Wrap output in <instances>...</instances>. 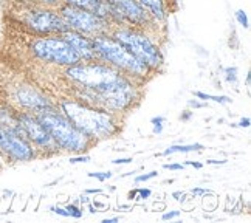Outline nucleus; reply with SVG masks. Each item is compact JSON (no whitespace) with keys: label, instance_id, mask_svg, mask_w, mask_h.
<instances>
[{"label":"nucleus","instance_id":"7","mask_svg":"<svg viewBox=\"0 0 251 223\" xmlns=\"http://www.w3.org/2000/svg\"><path fill=\"white\" fill-rule=\"evenodd\" d=\"M16 19L25 30L33 33L34 36H50L62 34L70 30L67 22L57 13V9L45 6L22 5L16 9Z\"/></svg>","mask_w":251,"mask_h":223},{"label":"nucleus","instance_id":"23","mask_svg":"<svg viewBox=\"0 0 251 223\" xmlns=\"http://www.w3.org/2000/svg\"><path fill=\"white\" fill-rule=\"evenodd\" d=\"M89 161H90V155H87V153H76L69 158L70 164H79V163H89Z\"/></svg>","mask_w":251,"mask_h":223},{"label":"nucleus","instance_id":"14","mask_svg":"<svg viewBox=\"0 0 251 223\" xmlns=\"http://www.w3.org/2000/svg\"><path fill=\"white\" fill-rule=\"evenodd\" d=\"M205 149L203 144L200 143H192V144H172V146L166 148L160 155L161 157H169V155H176V153H191V152H201Z\"/></svg>","mask_w":251,"mask_h":223},{"label":"nucleus","instance_id":"27","mask_svg":"<svg viewBox=\"0 0 251 223\" xmlns=\"http://www.w3.org/2000/svg\"><path fill=\"white\" fill-rule=\"evenodd\" d=\"M138 189V198L137 200H148L152 196V191L148 188H137Z\"/></svg>","mask_w":251,"mask_h":223},{"label":"nucleus","instance_id":"36","mask_svg":"<svg viewBox=\"0 0 251 223\" xmlns=\"http://www.w3.org/2000/svg\"><path fill=\"white\" fill-rule=\"evenodd\" d=\"M85 194H89V196H96V194H102V189L100 188H89V189H85Z\"/></svg>","mask_w":251,"mask_h":223},{"label":"nucleus","instance_id":"16","mask_svg":"<svg viewBox=\"0 0 251 223\" xmlns=\"http://www.w3.org/2000/svg\"><path fill=\"white\" fill-rule=\"evenodd\" d=\"M22 5H33V6H45L57 9L62 5V0H19Z\"/></svg>","mask_w":251,"mask_h":223},{"label":"nucleus","instance_id":"26","mask_svg":"<svg viewBox=\"0 0 251 223\" xmlns=\"http://www.w3.org/2000/svg\"><path fill=\"white\" fill-rule=\"evenodd\" d=\"M163 169H166V171H183V169H185V164H181V163H166V164H163Z\"/></svg>","mask_w":251,"mask_h":223},{"label":"nucleus","instance_id":"12","mask_svg":"<svg viewBox=\"0 0 251 223\" xmlns=\"http://www.w3.org/2000/svg\"><path fill=\"white\" fill-rule=\"evenodd\" d=\"M61 36L70 44V47L76 51V54L81 57V61L89 62V61L98 59V56H96V51H95V45H93V37L82 34L79 31H75V30H67Z\"/></svg>","mask_w":251,"mask_h":223},{"label":"nucleus","instance_id":"22","mask_svg":"<svg viewBox=\"0 0 251 223\" xmlns=\"http://www.w3.org/2000/svg\"><path fill=\"white\" fill-rule=\"evenodd\" d=\"M236 21L240 26H244V28H248L250 26V21H248V16L247 13L244 11V9H237L236 11Z\"/></svg>","mask_w":251,"mask_h":223},{"label":"nucleus","instance_id":"37","mask_svg":"<svg viewBox=\"0 0 251 223\" xmlns=\"http://www.w3.org/2000/svg\"><path fill=\"white\" fill-rule=\"evenodd\" d=\"M127 198L132 201V200H137L138 198V189L135 188V189H132L130 192H129V196H127Z\"/></svg>","mask_w":251,"mask_h":223},{"label":"nucleus","instance_id":"2","mask_svg":"<svg viewBox=\"0 0 251 223\" xmlns=\"http://www.w3.org/2000/svg\"><path fill=\"white\" fill-rule=\"evenodd\" d=\"M57 109L95 143L113 138L121 132V115L102 109L100 105L79 101L73 96H65L57 101Z\"/></svg>","mask_w":251,"mask_h":223},{"label":"nucleus","instance_id":"11","mask_svg":"<svg viewBox=\"0 0 251 223\" xmlns=\"http://www.w3.org/2000/svg\"><path fill=\"white\" fill-rule=\"evenodd\" d=\"M11 99L19 107V110L31 112V113H39L48 109L57 107V102L51 101L50 96H47L37 87L26 82H22L14 87V90L11 93Z\"/></svg>","mask_w":251,"mask_h":223},{"label":"nucleus","instance_id":"40","mask_svg":"<svg viewBox=\"0 0 251 223\" xmlns=\"http://www.w3.org/2000/svg\"><path fill=\"white\" fill-rule=\"evenodd\" d=\"M3 168H5V158L2 157V155H0V172L3 171Z\"/></svg>","mask_w":251,"mask_h":223},{"label":"nucleus","instance_id":"31","mask_svg":"<svg viewBox=\"0 0 251 223\" xmlns=\"http://www.w3.org/2000/svg\"><path fill=\"white\" fill-rule=\"evenodd\" d=\"M192 116H194V112H192V110H185V112H181V115L178 116V118L183 123H188V121L192 120Z\"/></svg>","mask_w":251,"mask_h":223},{"label":"nucleus","instance_id":"39","mask_svg":"<svg viewBox=\"0 0 251 223\" xmlns=\"http://www.w3.org/2000/svg\"><path fill=\"white\" fill-rule=\"evenodd\" d=\"M89 212H90V214H96V212H98V209H96V208L92 205V203H89Z\"/></svg>","mask_w":251,"mask_h":223},{"label":"nucleus","instance_id":"10","mask_svg":"<svg viewBox=\"0 0 251 223\" xmlns=\"http://www.w3.org/2000/svg\"><path fill=\"white\" fill-rule=\"evenodd\" d=\"M17 123L21 125L24 135L28 138L33 146L36 148L37 153L45 155V157H51V155L59 153V148L56 146L51 135L42 125V123L37 120V116L31 112L17 110L16 113Z\"/></svg>","mask_w":251,"mask_h":223},{"label":"nucleus","instance_id":"15","mask_svg":"<svg viewBox=\"0 0 251 223\" xmlns=\"http://www.w3.org/2000/svg\"><path fill=\"white\" fill-rule=\"evenodd\" d=\"M194 96L199 98L200 101H212V102H217V104H231L233 99L229 98L226 95H209V93H205V92H194Z\"/></svg>","mask_w":251,"mask_h":223},{"label":"nucleus","instance_id":"35","mask_svg":"<svg viewBox=\"0 0 251 223\" xmlns=\"http://www.w3.org/2000/svg\"><path fill=\"white\" fill-rule=\"evenodd\" d=\"M185 166H192V168H196V169H201V168H203V164L199 163V161H186Z\"/></svg>","mask_w":251,"mask_h":223},{"label":"nucleus","instance_id":"28","mask_svg":"<svg viewBox=\"0 0 251 223\" xmlns=\"http://www.w3.org/2000/svg\"><path fill=\"white\" fill-rule=\"evenodd\" d=\"M112 163L115 164V166H124V164H130V163H133V158H132V157H121V158H115V160H112Z\"/></svg>","mask_w":251,"mask_h":223},{"label":"nucleus","instance_id":"34","mask_svg":"<svg viewBox=\"0 0 251 223\" xmlns=\"http://www.w3.org/2000/svg\"><path fill=\"white\" fill-rule=\"evenodd\" d=\"M228 160H206V164H214V166H224Z\"/></svg>","mask_w":251,"mask_h":223},{"label":"nucleus","instance_id":"8","mask_svg":"<svg viewBox=\"0 0 251 223\" xmlns=\"http://www.w3.org/2000/svg\"><path fill=\"white\" fill-rule=\"evenodd\" d=\"M0 155L9 163H30L39 157L36 148L21 129H13L0 123Z\"/></svg>","mask_w":251,"mask_h":223},{"label":"nucleus","instance_id":"4","mask_svg":"<svg viewBox=\"0 0 251 223\" xmlns=\"http://www.w3.org/2000/svg\"><path fill=\"white\" fill-rule=\"evenodd\" d=\"M34 115L48 130V133L51 135L53 141L56 143V146L59 148L61 152H69L73 155L85 153L96 144L89 137H85L57 107Z\"/></svg>","mask_w":251,"mask_h":223},{"label":"nucleus","instance_id":"19","mask_svg":"<svg viewBox=\"0 0 251 223\" xmlns=\"http://www.w3.org/2000/svg\"><path fill=\"white\" fill-rule=\"evenodd\" d=\"M64 208L67 209V212H69V216L72 219H82L84 217V211L78 203H67Z\"/></svg>","mask_w":251,"mask_h":223},{"label":"nucleus","instance_id":"38","mask_svg":"<svg viewBox=\"0 0 251 223\" xmlns=\"http://www.w3.org/2000/svg\"><path fill=\"white\" fill-rule=\"evenodd\" d=\"M120 222V217H109V219H102V223H115Z\"/></svg>","mask_w":251,"mask_h":223},{"label":"nucleus","instance_id":"41","mask_svg":"<svg viewBox=\"0 0 251 223\" xmlns=\"http://www.w3.org/2000/svg\"><path fill=\"white\" fill-rule=\"evenodd\" d=\"M137 173V171H132V172H127V173H124L123 175V178H126V177H132V175H135Z\"/></svg>","mask_w":251,"mask_h":223},{"label":"nucleus","instance_id":"17","mask_svg":"<svg viewBox=\"0 0 251 223\" xmlns=\"http://www.w3.org/2000/svg\"><path fill=\"white\" fill-rule=\"evenodd\" d=\"M165 123H166V118H165V116H161V115L151 118L153 135H161L163 133V129H165Z\"/></svg>","mask_w":251,"mask_h":223},{"label":"nucleus","instance_id":"24","mask_svg":"<svg viewBox=\"0 0 251 223\" xmlns=\"http://www.w3.org/2000/svg\"><path fill=\"white\" fill-rule=\"evenodd\" d=\"M181 214V211L178 209H172V211H166L165 214L161 216V220L163 222H168V220H174V219H178Z\"/></svg>","mask_w":251,"mask_h":223},{"label":"nucleus","instance_id":"20","mask_svg":"<svg viewBox=\"0 0 251 223\" xmlns=\"http://www.w3.org/2000/svg\"><path fill=\"white\" fill-rule=\"evenodd\" d=\"M87 177L89 178H95V180H98L101 183L104 181H107L113 177V172L112 171H100V172H89L87 173Z\"/></svg>","mask_w":251,"mask_h":223},{"label":"nucleus","instance_id":"42","mask_svg":"<svg viewBox=\"0 0 251 223\" xmlns=\"http://www.w3.org/2000/svg\"><path fill=\"white\" fill-rule=\"evenodd\" d=\"M250 82H251V76H250V73H248V76H247V85H250Z\"/></svg>","mask_w":251,"mask_h":223},{"label":"nucleus","instance_id":"1","mask_svg":"<svg viewBox=\"0 0 251 223\" xmlns=\"http://www.w3.org/2000/svg\"><path fill=\"white\" fill-rule=\"evenodd\" d=\"M64 77L72 85L73 98L117 115L129 113L141 101L143 84L100 59L67 67Z\"/></svg>","mask_w":251,"mask_h":223},{"label":"nucleus","instance_id":"21","mask_svg":"<svg viewBox=\"0 0 251 223\" xmlns=\"http://www.w3.org/2000/svg\"><path fill=\"white\" fill-rule=\"evenodd\" d=\"M157 177H158V172L157 171H151L148 173H140V175H137L133 180V183H135V185H140V183H146V181H149L152 178H157Z\"/></svg>","mask_w":251,"mask_h":223},{"label":"nucleus","instance_id":"6","mask_svg":"<svg viewBox=\"0 0 251 223\" xmlns=\"http://www.w3.org/2000/svg\"><path fill=\"white\" fill-rule=\"evenodd\" d=\"M28 50L34 59L47 65L61 67V69H67V67L81 62V57L61 34L34 36Z\"/></svg>","mask_w":251,"mask_h":223},{"label":"nucleus","instance_id":"25","mask_svg":"<svg viewBox=\"0 0 251 223\" xmlns=\"http://www.w3.org/2000/svg\"><path fill=\"white\" fill-rule=\"evenodd\" d=\"M188 107H189V109H194V110H197V109H205V107H208V102H201L199 98H196V99H189V101H188Z\"/></svg>","mask_w":251,"mask_h":223},{"label":"nucleus","instance_id":"43","mask_svg":"<svg viewBox=\"0 0 251 223\" xmlns=\"http://www.w3.org/2000/svg\"><path fill=\"white\" fill-rule=\"evenodd\" d=\"M120 208H121V209H129L130 206H129V205H121Z\"/></svg>","mask_w":251,"mask_h":223},{"label":"nucleus","instance_id":"13","mask_svg":"<svg viewBox=\"0 0 251 223\" xmlns=\"http://www.w3.org/2000/svg\"><path fill=\"white\" fill-rule=\"evenodd\" d=\"M62 3L85 9V11H90L104 19H107L109 16V0H62Z\"/></svg>","mask_w":251,"mask_h":223},{"label":"nucleus","instance_id":"18","mask_svg":"<svg viewBox=\"0 0 251 223\" xmlns=\"http://www.w3.org/2000/svg\"><path fill=\"white\" fill-rule=\"evenodd\" d=\"M224 77L229 85H237L239 84V76H237V69L236 67H226L224 69Z\"/></svg>","mask_w":251,"mask_h":223},{"label":"nucleus","instance_id":"3","mask_svg":"<svg viewBox=\"0 0 251 223\" xmlns=\"http://www.w3.org/2000/svg\"><path fill=\"white\" fill-rule=\"evenodd\" d=\"M93 45L100 61L112 65L113 69L120 70L137 82L144 85L153 76V72L149 67L141 62L135 54H132L110 33L93 36Z\"/></svg>","mask_w":251,"mask_h":223},{"label":"nucleus","instance_id":"30","mask_svg":"<svg viewBox=\"0 0 251 223\" xmlns=\"http://www.w3.org/2000/svg\"><path fill=\"white\" fill-rule=\"evenodd\" d=\"M50 211H53L54 214H57V216H61V217H70L69 216V212H67V209L65 208H62V206H50Z\"/></svg>","mask_w":251,"mask_h":223},{"label":"nucleus","instance_id":"32","mask_svg":"<svg viewBox=\"0 0 251 223\" xmlns=\"http://www.w3.org/2000/svg\"><path fill=\"white\" fill-rule=\"evenodd\" d=\"M236 125H237V127H240V129H248L250 125H251V120L248 118V116H245V118H240Z\"/></svg>","mask_w":251,"mask_h":223},{"label":"nucleus","instance_id":"9","mask_svg":"<svg viewBox=\"0 0 251 223\" xmlns=\"http://www.w3.org/2000/svg\"><path fill=\"white\" fill-rule=\"evenodd\" d=\"M57 13H59L61 17L67 22L70 30L79 31L90 37L104 34V33H110L113 28V25L107 19L100 17L90 11H85V9L67 5V3H62L57 8Z\"/></svg>","mask_w":251,"mask_h":223},{"label":"nucleus","instance_id":"5","mask_svg":"<svg viewBox=\"0 0 251 223\" xmlns=\"http://www.w3.org/2000/svg\"><path fill=\"white\" fill-rule=\"evenodd\" d=\"M110 34L141 62L146 64L153 73L160 72L161 67L165 65V56L158 44L148 34V31L135 26H113Z\"/></svg>","mask_w":251,"mask_h":223},{"label":"nucleus","instance_id":"29","mask_svg":"<svg viewBox=\"0 0 251 223\" xmlns=\"http://www.w3.org/2000/svg\"><path fill=\"white\" fill-rule=\"evenodd\" d=\"M212 194V191L206 189V188H194L192 189V196L194 197H203V196H209Z\"/></svg>","mask_w":251,"mask_h":223},{"label":"nucleus","instance_id":"33","mask_svg":"<svg viewBox=\"0 0 251 223\" xmlns=\"http://www.w3.org/2000/svg\"><path fill=\"white\" fill-rule=\"evenodd\" d=\"M79 203H81V205H89V203L92 201L90 200V197H89V194H81V196H79V200H78Z\"/></svg>","mask_w":251,"mask_h":223}]
</instances>
